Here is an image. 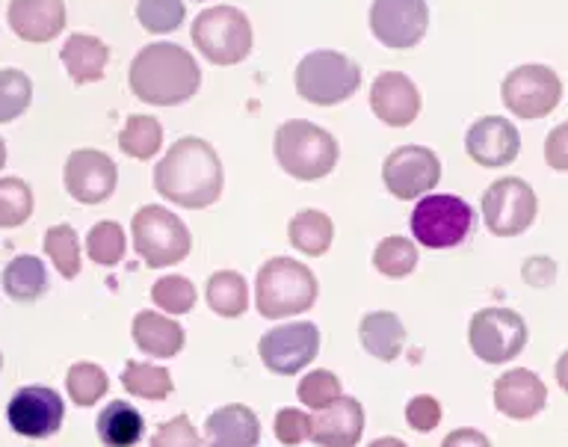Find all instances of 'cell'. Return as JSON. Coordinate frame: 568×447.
Listing matches in <instances>:
<instances>
[{"instance_id": "cell-37", "label": "cell", "mask_w": 568, "mask_h": 447, "mask_svg": "<svg viewBox=\"0 0 568 447\" xmlns=\"http://www.w3.org/2000/svg\"><path fill=\"white\" fill-rule=\"evenodd\" d=\"M124 232L119 223H104L92 225V232L87 234V252L89 258L95 261V264H104V267H113L119 261L124 258Z\"/></svg>"}, {"instance_id": "cell-39", "label": "cell", "mask_w": 568, "mask_h": 447, "mask_svg": "<svg viewBox=\"0 0 568 447\" xmlns=\"http://www.w3.org/2000/svg\"><path fill=\"white\" fill-rule=\"evenodd\" d=\"M151 299L166 314H190L195 305V287L184 276H163L151 287Z\"/></svg>"}, {"instance_id": "cell-15", "label": "cell", "mask_w": 568, "mask_h": 447, "mask_svg": "<svg viewBox=\"0 0 568 447\" xmlns=\"http://www.w3.org/2000/svg\"><path fill=\"white\" fill-rule=\"evenodd\" d=\"M429 28L426 0H373L371 30L385 48H412Z\"/></svg>"}, {"instance_id": "cell-3", "label": "cell", "mask_w": 568, "mask_h": 447, "mask_svg": "<svg viewBox=\"0 0 568 447\" xmlns=\"http://www.w3.org/2000/svg\"><path fill=\"white\" fill-rule=\"evenodd\" d=\"M317 303V276L293 258H270L255 278V308L266 321L308 312Z\"/></svg>"}, {"instance_id": "cell-34", "label": "cell", "mask_w": 568, "mask_h": 447, "mask_svg": "<svg viewBox=\"0 0 568 447\" xmlns=\"http://www.w3.org/2000/svg\"><path fill=\"white\" fill-rule=\"evenodd\" d=\"M65 385H69L71 403L78 406H92L106 394L110 388V379H106L104 367L92 365V362H78V365L69 367V376H65Z\"/></svg>"}, {"instance_id": "cell-47", "label": "cell", "mask_w": 568, "mask_h": 447, "mask_svg": "<svg viewBox=\"0 0 568 447\" xmlns=\"http://www.w3.org/2000/svg\"><path fill=\"white\" fill-rule=\"evenodd\" d=\"M557 383L562 392H568V349L562 353V356H559V362H557Z\"/></svg>"}, {"instance_id": "cell-35", "label": "cell", "mask_w": 568, "mask_h": 447, "mask_svg": "<svg viewBox=\"0 0 568 447\" xmlns=\"http://www.w3.org/2000/svg\"><path fill=\"white\" fill-rule=\"evenodd\" d=\"M33 214V190L21 179H0V228H18Z\"/></svg>"}, {"instance_id": "cell-19", "label": "cell", "mask_w": 568, "mask_h": 447, "mask_svg": "<svg viewBox=\"0 0 568 447\" xmlns=\"http://www.w3.org/2000/svg\"><path fill=\"white\" fill-rule=\"evenodd\" d=\"M371 110L385 125L406 128L420 113V92L406 74L382 72L371 87Z\"/></svg>"}, {"instance_id": "cell-49", "label": "cell", "mask_w": 568, "mask_h": 447, "mask_svg": "<svg viewBox=\"0 0 568 447\" xmlns=\"http://www.w3.org/2000/svg\"><path fill=\"white\" fill-rule=\"evenodd\" d=\"M7 166V145H3V140H0V170Z\"/></svg>"}, {"instance_id": "cell-11", "label": "cell", "mask_w": 568, "mask_h": 447, "mask_svg": "<svg viewBox=\"0 0 568 447\" xmlns=\"http://www.w3.org/2000/svg\"><path fill=\"white\" fill-rule=\"evenodd\" d=\"M536 193L527 181L500 179L486 190L483 196V216H486L488 232L497 237H515L527 232L536 220Z\"/></svg>"}, {"instance_id": "cell-33", "label": "cell", "mask_w": 568, "mask_h": 447, "mask_svg": "<svg viewBox=\"0 0 568 447\" xmlns=\"http://www.w3.org/2000/svg\"><path fill=\"white\" fill-rule=\"evenodd\" d=\"M44 252L60 270L62 278H74L80 273V241L71 225H53L44 232Z\"/></svg>"}, {"instance_id": "cell-22", "label": "cell", "mask_w": 568, "mask_h": 447, "mask_svg": "<svg viewBox=\"0 0 568 447\" xmlns=\"http://www.w3.org/2000/svg\"><path fill=\"white\" fill-rule=\"evenodd\" d=\"M261 424L243 403H231L211 412L204 420V447H257Z\"/></svg>"}, {"instance_id": "cell-28", "label": "cell", "mask_w": 568, "mask_h": 447, "mask_svg": "<svg viewBox=\"0 0 568 447\" xmlns=\"http://www.w3.org/2000/svg\"><path fill=\"white\" fill-rule=\"evenodd\" d=\"M287 237L302 255H326L332 241H335V225L323 211H300L287 225Z\"/></svg>"}, {"instance_id": "cell-25", "label": "cell", "mask_w": 568, "mask_h": 447, "mask_svg": "<svg viewBox=\"0 0 568 447\" xmlns=\"http://www.w3.org/2000/svg\"><path fill=\"white\" fill-rule=\"evenodd\" d=\"M358 338L362 347L379 362H394L403 353L406 344V326L394 312H371L364 314L362 326H358Z\"/></svg>"}, {"instance_id": "cell-20", "label": "cell", "mask_w": 568, "mask_h": 447, "mask_svg": "<svg viewBox=\"0 0 568 447\" xmlns=\"http://www.w3.org/2000/svg\"><path fill=\"white\" fill-rule=\"evenodd\" d=\"M364 433V409L355 397H341L311 418V441L320 447H355Z\"/></svg>"}, {"instance_id": "cell-41", "label": "cell", "mask_w": 568, "mask_h": 447, "mask_svg": "<svg viewBox=\"0 0 568 447\" xmlns=\"http://www.w3.org/2000/svg\"><path fill=\"white\" fill-rule=\"evenodd\" d=\"M151 447H202V438L195 433L186 415L160 424V429L151 436Z\"/></svg>"}, {"instance_id": "cell-4", "label": "cell", "mask_w": 568, "mask_h": 447, "mask_svg": "<svg viewBox=\"0 0 568 447\" xmlns=\"http://www.w3.org/2000/svg\"><path fill=\"white\" fill-rule=\"evenodd\" d=\"M275 161L296 181L326 179L337 163V140L314 122L291 119L275 131Z\"/></svg>"}, {"instance_id": "cell-40", "label": "cell", "mask_w": 568, "mask_h": 447, "mask_svg": "<svg viewBox=\"0 0 568 447\" xmlns=\"http://www.w3.org/2000/svg\"><path fill=\"white\" fill-rule=\"evenodd\" d=\"M296 397H300L308 409H326L335 400H341V379H337L332 370H311L308 376H302L300 388H296Z\"/></svg>"}, {"instance_id": "cell-5", "label": "cell", "mask_w": 568, "mask_h": 447, "mask_svg": "<svg viewBox=\"0 0 568 447\" xmlns=\"http://www.w3.org/2000/svg\"><path fill=\"white\" fill-rule=\"evenodd\" d=\"M133 250L151 270L184 261L193 250V234L181 216L160 205H145L133 214Z\"/></svg>"}, {"instance_id": "cell-16", "label": "cell", "mask_w": 568, "mask_h": 447, "mask_svg": "<svg viewBox=\"0 0 568 447\" xmlns=\"http://www.w3.org/2000/svg\"><path fill=\"white\" fill-rule=\"evenodd\" d=\"M62 181H65L69 196L78 199L80 205H98V202H106L113 196L119 172H115V163L104 152L80 149L65 161Z\"/></svg>"}, {"instance_id": "cell-45", "label": "cell", "mask_w": 568, "mask_h": 447, "mask_svg": "<svg viewBox=\"0 0 568 447\" xmlns=\"http://www.w3.org/2000/svg\"><path fill=\"white\" fill-rule=\"evenodd\" d=\"M524 282H530L532 287H548L554 285V278H557V264L545 255H532L527 264L521 267Z\"/></svg>"}, {"instance_id": "cell-43", "label": "cell", "mask_w": 568, "mask_h": 447, "mask_svg": "<svg viewBox=\"0 0 568 447\" xmlns=\"http://www.w3.org/2000/svg\"><path fill=\"white\" fill-rule=\"evenodd\" d=\"M406 420L415 433H429V429L438 427V420H442V406H438V400L429 397V394H417V397L408 400Z\"/></svg>"}, {"instance_id": "cell-7", "label": "cell", "mask_w": 568, "mask_h": 447, "mask_svg": "<svg viewBox=\"0 0 568 447\" xmlns=\"http://www.w3.org/2000/svg\"><path fill=\"white\" fill-rule=\"evenodd\" d=\"M193 45L213 65H234L252 51V24L234 7H213L195 16Z\"/></svg>"}, {"instance_id": "cell-6", "label": "cell", "mask_w": 568, "mask_h": 447, "mask_svg": "<svg viewBox=\"0 0 568 447\" xmlns=\"http://www.w3.org/2000/svg\"><path fill=\"white\" fill-rule=\"evenodd\" d=\"M358 87L362 69L341 51H314L296 65V92L317 108H332L353 99Z\"/></svg>"}, {"instance_id": "cell-29", "label": "cell", "mask_w": 568, "mask_h": 447, "mask_svg": "<svg viewBox=\"0 0 568 447\" xmlns=\"http://www.w3.org/2000/svg\"><path fill=\"white\" fill-rule=\"evenodd\" d=\"M207 305L220 317H240L248 308V285L246 278L234 270H220L207 278Z\"/></svg>"}, {"instance_id": "cell-9", "label": "cell", "mask_w": 568, "mask_h": 447, "mask_svg": "<svg viewBox=\"0 0 568 447\" xmlns=\"http://www.w3.org/2000/svg\"><path fill=\"white\" fill-rule=\"evenodd\" d=\"M468 344L488 365H504L527 344V323L513 308H483L470 317Z\"/></svg>"}, {"instance_id": "cell-12", "label": "cell", "mask_w": 568, "mask_h": 447, "mask_svg": "<svg viewBox=\"0 0 568 447\" xmlns=\"http://www.w3.org/2000/svg\"><path fill=\"white\" fill-rule=\"evenodd\" d=\"M257 353H261L266 370L278 376L300 374L302 367H308L320 353V329L308 321L284 323L257 341Z\"/></svg>"}, {"instance_id": "cell-2", "label": "cell", "mask_w": 568, "mask_h": 447, "mask_svg": "<svg viewBox=\"0 0 568 447\" xmlns=\"http://www.w3.org/2000/svg\"><path fill=\"white\" fill-rule=\"evenodd\" d=\"M128 81H131L133 95L145 104L175 108L199 92L202 72L186 48L172 45V42H151L133 57Z\"/></svg>"}, {"instance_id": "cell-21", "label": "cell", "mask_w": 568, "mask_h": 447, "mask_svg": "<svg viewBox=\"0 0 568 447\" xmlns=\"http://www.w3.org/2000/svg\"><path fill=\"white\" fill-rule=\"evenodd\" d=\"M9 28L24 42H51L65 28V3L62 0H12L9 3Z\"/></svg>"}, {"instance_id": "cell-8", "label": "cell", "mask_w": 568, "mask_h": 447, "mask_svg": "<svg viewBox=\"0 0 568 447\" xmlns=\"http://www.w3.org/2000/svg\"><path fill=\"white\" fill-rule=\"evenodd\" d=\"M477 225L474 207L459 196H424L412 211V234L426 250L459 246Z\"/></svg>"}, {"instance_id": "cell-38", "label": "cell", "mask_w": 568, "mask_h": 447, "mask_svg": "<svg viewBox=\"0 0 568 447\" xmlns=\"http://www.w3.org/2000/svg\"><path fill=\"white\" fill-rule=\"evenodd\" d=\"M184 3L181 0H140L136 3V21L149 33H172L184 24Z\"/></svg>"}, {"instance_id": "cell-13", "label": "cell", "mask_w": 568, "mask_h": 447, "mask_svg": "<svg viewBox=\"0 0 568 447\" xmlns=\"http://www.w3.org/2000/svg\"><path fill=\"white\" fill-rule=\"evenodd\" d=\"M382 181L390 196L403 199V202L424 199L442 181V163L435 152L424 145H399L385 158Z\"/></svg>"}, {"instance_id": "cell-42", "label": "cell", "mask_w": 568, "mask_h": 447, "mask_svg": "<svg viewBox=\"0 0 568 447\" xmlns=\"http://www.w3.org/2000/svg\"><path fill=\"white\" fill-rule=\"evenodd\" d=\"M275 436L287 447L311 438V418L302 409H282L275 415Z\"/></svg>"}, {"instance_id": "cell-17", "label": "cell", "mask_w": 568, "mask_h": 447, "mask_svg": "<svg viewBox=\"0 0 568 447\" xmlns=\"http://www.w3.org/2000/svg\"><path fill=\"white\" fill-rule=\"evenodd\" d=\"M465 152L474 163L495 170V166H509L521 152V136L515 125L504 116H486L474 122L465 134Z\"/></svg>"}, {"instance_id": "cell-50", "label": "cell", "mask_w": 568, "mask_h": 447, "mask_svg": "<svg viewBox=\"0 0 568 447\" xmlns=\"http://www.w3.org/2000/svg\"><path fill=\"white\" fill-rule=\"evenodd\" d=\"M0 367H3V353H0Z\"/></svg>"}, {"instance_id": "cell-48", "label": "cell", "mask_w": 568, "mask_h": 447, "mask_svg": "<svg viewBox=\"0 0 568 447\" xmlns=\"http://www.w3.org/2000/svg\"><path fill=\"white\" fill-rule=\"evenodd\" d=\"M367 447H408L406 441H399V438L394 436H385V438H376V441H371Z\"/></svg>"}, {"instance_id": "cell-36", "label": "cell", "mask_w": 568, "mask_h": 447, "mask_svg": "<svg viewBox=\"0 0 568 447\" xmlns=\"http://www.w3.org/2000/svg\"><path fill=\"white\" fill-rule=\"evenodd\" d=\"M33 101V81L18 69H7L0 72V125L12 122L30 108Z\"/></svg>"}, {"instance_id": "cell-30", "label": "cell", "mask_w": 568, "mask_h": 447, "mask_svg": "<svg viewBox=\"0 0 568 447\" xmlns=\"http://www.w3.org/2000/svg\"><path fill=\"white\" fill-rule=\"evenodd\" d=\"M163 145V128L154 116H128L122 134H119V149L133 161H151Z\"/></svg>"}, {"instance_id": "cell-46", "label": "cell", "mask_w": 568, "mask_h": 447, "mask_svg": "<svg viewBox=\"0 0 568 447\" xmlns=\"http://www.w3.org/2000/svg\"><path fill=\"white\" fill-rule=\"evenodd\" d=\"M442 447H491V441H488L479 429H453L450 436L444 438Z\"/></svg>"}, {"instance_id": "cell-44", "label": "cell", "mask_w": 568, "mask_h": 447, "mask_svg": "<svg viewBox=\"0 0 568 447\" xmlns=\"http://www.w3.org/2000/svg\"><path fill=\"white\" fill-rule=\"evenodd\" d=\"M545 161L550 170L568 172V122L557 125L545 140Z\"/></svg>"}, {"instance_id": "cell-18", "label": "cell", "mask_w": 568, "mask_h": 447, "mask_svg": "<svg viewBox=\"0 0 568 447\" xmlns=\"http://www.w3.org/2000/svg\"><path fill=\"white\" fill-rule=\"evenodd\" d=\"M548 406V388L527 367H515L497 376L495 409L513 420H530Z\"/></svg>"}, {"instance_id": "cell-27", "label": "cell", "mask_w": 568, "mask_h": 447, "mask_svg": "<svg viewBox=\"0 0 568 447\" xmlns=\"http://www.w3.org/2000/svg\"><path fill=\"white\" fill-rule=\"evenodd\" d=\"M3 291H7L9 299L21 305L36 303L48 291V273H44L42 258L18 255V258L9 261V267L3 270Z\"/></svg>"}, {"instance_id": "cell-32", "label": "cell", "mask_w": 568, "mask_h": 447, "mask_svg": "<svg viewBox=\"0 0 568 447\" xmlns=\"http://www.w3.org/2000/svg\"><path fill=\"white\" fill-rule=\"evenodd\" d=\"M373 267L388 278L408 276L417 267V246L408 237H385L373 250Z\"/></svg>"}, {"instance_id": "cell-23", "label": "cell", "mask_w": 568, "mask_h": 447, "mask_svg": "<svg viewBox=\"0 0 568 447\" xmlns=\"http://www.w3.org/2000/svg\"><path fill=\"white\" fill-rule=\"evenodd\" d=\"M60 60L65 65V72L78 87L83 83H95L104 78L106 60H110V48L95 37H87V33H74V37L65 39V45L60 51Z\"/></svg>"}, {"instance_id": "cell-26", "label": "cell", "mask_w": 568, "mask_h": 447, "mask_svg": "<svg viewBox=\"0 0 568 447\" xmlns=\"http://www.w3.org/2000/svg\"><path fill=\"white\" fill-rule=\"evenodd\" d=\"M145 436V420L140 409L128 400L106 403L98 415V438L104 447H133Z\"/></svg>"}, {"instance_id": "cell-1", "label": "cell", "mask_w": 568, "mask_h": 447, "mask_svg": "<svg viewBox=\"0 0 568 447\" xmlns=\"http://www.w3.org/2000/svg\"><path fill=\"white\" fill-rule=\"evenodd\" d=\"M154 190L178 207H207L222 196V163L199 136H181L154 170Z\"/></svg>"}, {"instance_id": "cell-14", "label": "cell", "mask_w": 568, "mask_h": 447, "mask_svg": "<svg viewBox=\"0 0 568 447\" xmlns=\"http://www.w3.org/2000/svg\"><path fill=\"white\" fill-rule=\"evenodd\" d=\"M9 427L24 438H48L62 427L65 403L48 385H27L12 394L7 406Z\"/></svg>"}, {"instance_id": "cell-31", "label": "cell", "mask_w": 568, "mask_h": 447, "mask_svg": "<svg viewBox=\"0 0 568 447\" xmlns=\"http://www.w3.org/2000/svg\"><path fill=\"white\" fill-rule=\"evenodd\" d=\"M124 392L142 400H166L172 394V374L166 367L149 365V362H128L122 374Z\"/></svg>"}, {"instance_id": "cell-24", "label": "cell", "mask_w": 568, "mask_h": 447, "mask_svg": "<svg viewBox=\"0 0 568 447\" xmlns=\"http://www.w3.org/2000/svg\"><path fill=\"white\" fill-rule=\"evenodd\" d=\"M133 344L154 358H172L184 349V329L160 312H140L133 317Z\"/></svg>"}, {"instance_id": "cell-10", "label": "cell", "mask_w": 568, "mask_h": 447, "mask_svg": "<svg viewBox=\"0 0 568 447\" xmlns=\"http://www.w3.org/2000/svg\"><path fill=\"white\" fill-rule=\"evenodd\" d=\"M509 113L521 119H541L562 99V81L548 65H521L504 78L500 87Z\"/></svg>"}]
</instances>
